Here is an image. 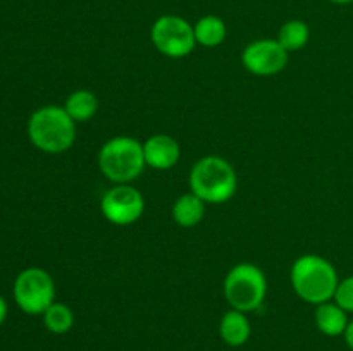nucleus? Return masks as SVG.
<instances>
[{
    "mask_svg": "<svg viewBox=\"0 0 353 351\" xmlns=\"http://www.w3.org/2000/svg\"><path fill=\"white\" fill-rule=\"evenodd\" d=\"M290 281L293 291L302 301L317 306L334 298L340 277L327 258L307 253L293 262Z\"/></svg>",
    "mask_w": 353,
    "mask_h": 351,
    "instance_id": "f257e3e1",
    "label": "nucleus"
},
{
    "mask_svg": "<svg viewBox=\"0 0 353 351\" xmlns=\"http://www.w3.org/2000/svg\"><path fill=\"white\" fill-rule=\"evenodd\" d=\"M26 131L31 145L48 155L64 153L76 141V123L62 105L38 107L28 119Z\"/></svg>",
    "mask_w": 353,
    "mask_h": 351,
    "instance_id": "f03ea898",
    "label": "nucleus"
},
{
    "mask_svg": "<svg viewBox=\"0 0 353 351\" xmlns=\"http://www.w3.org/2000/svg\"><path fill=\"white\" fill-rule=\"evenodd\" d=\"M97 160L102 176L112 184H131L147 167L143 143L128 134L109 138L100 147Z\"/></svg>",
    "mask_w": 353,
    "mask_h": 351,
    "instance_id": "7ed1b4c3",
    "label": "nucleus"
},
{
    "mask_svg": "<svg viewBox=\"0 0 353 351\" xmlns=\"http://www.w3.org/2000/svg\"><path fill=\"white\" fill-rule=\"evenodd\" d=\"M190 191L205 203H226L236 193L238 176L233 165L219 155H205L193 164L188 178Z\"/></svg>",
    "mask_w": 353,
    "mask_h": 351,
    "instance_id": "20e7f679",
    "label": "nucleus"
},
{
    "mask_svg": "<svg viewBox=\"0 0 353 351\" xmlns=\"http://www.w3.org/2000/svg\"><path fill=\"white\" fill-rule=\"evenodd\" d=\"M223 291L231 308L243 313L255 312L261 308L268 296V277L255 264L241 262L228 270Z\"/></svg>",
    "mask_w": 353,
    "mask_h": 351,
    "instance_id": "39448f33",
    "label": "nucleus"
},
{
    "mask_svg": "<svg viewBox=\"0 0 353 351\" xmlns=\"http://www.w3.org/2000/svg\"><path fill=\"white\" fill-rule=\"evenodd\" d=\"M12 296L26 315H43L55 301V282L45 268L28 267L14 279Z\"/></svg>",
    "mask_w": 353,
    "mask_h": 351,
    "instance_id": "423d86ee",
    "label": "nucleus"
},
{
    "mask_svg": "<svg viewBox=\"0 0 353 351\" xmlns=\"http://www.w3.org/2000/svg\"><path fill=\"white\" fill-rule=\"evenodd\" d=\"M150 40L159 54L169 58H183L195 48V31L185 17L164 14L150 28Z\"/></svg>",
    "mask_w": 353,
    "mask_h": 351,
    "instance_id": "0eeeda50",
    "label": "nucleus"
},
{
    "mask_svg": "<svg viewBox=\"0 0 353 351\" xmlns=\"http://www.w3.org/2000/svg\"><path fill=\"white\" fill-rule=\"evenodd\" d=\"M100 212L107 222L126 227L138 222L145 212V198L133 184H114L100 202Z\"/></svg>",
    "mask_w": 353,
    "mask_h": 351,
    "instance_id": "6e6552de",
    "label": "nucleus"
},
{
    "mask_svg": "<svg viewBox=\"0 0 353 351\" xmlns=\"http://www.w3.org/2000/svg\"><path fill=\"white\" fill-rule=\"evenodd\" d=\"M288 52L279 45L278 40L261 38L243 48L241 65L250 74L269 78V76L279 74L288 65Z\"/></svg>",
    "mask_w": 353,
    "mask_h": 351,
    "instance_id": "1a4fd4ad",
    "label": "nucleus"
},
{
    "mask_svg": "<svg viewBox=\"0 0 353 351\" xmlns=\"http://www.w3.org/2000/svg\"><path fill=\"white\" fill-rule=\"evenodd\" d=\"M143 155L147 167L154 171H169L179 162L181 147L171 134L157 133L143 141Z\"/></svg>",
    "mask_w": 353,
    "mask_h": 351,
    "instance_id": "9d476101",
    "label": "nucleus"
},
{
    "mask_svg": "<svg viewBox=\"0 0 353 351\" xmlns=\"http://www.w3.org/2000/svg\"><path fill=\"white\" fill-rule=\"evenodd\" d=\"M252 327L250 320H248L247 313L240 312V310H228L219 322V336L228 346L240 348L247 344L250 339Z\"/></svg>",
    "mask_w": 353,
    "mask_h": 351,
    "instance_id": "9b49d317",
    "label": "nucleus"
},
{
    "mask_svg": "<svg viewBox=\"0 0 353 351\" xmlns=\"http://www.w3.org/2000/svg\"><path fill=\"white\" fill-rule=\"evenodd\" d=\"M314 322L324 336L338 337L343 336L350 320H348V313L336 301H326L316 306Z\"/></svg>",
    "mask_w": 353,
    "mask_h": 351,
    "instance_id": "f8f14e48",
    "label": "nucleus"
},
{
    "mask_svg": "<svg viewBox=\"0 0 353 351\" xmlns=\"http://www.w3.org/2000/svg\"><path fill=\"white\" fill-rule=\"evenodd\" d=\"M205 205L207 203L200 196H196L195 193H185V195L178 196L176 202L172 203V220L181 227L199 226L203 217H205Z\"/></svg>",
    "mask_w": 353,
    "mask_h": 351,
    "instance_id": "ddd939ff",
    "label": "nucleus"
},
{
    "mask_svg": "<svg viewBox=\"0 0 353 351\" xmlns=\"http://www.w3.org/2000/svg\"><path fill=\"white\" fill-rule=\"evenodd\" d=\"M62 107L76 124L88 123L90 119L95 117L97 110H99V98L92 89L79 88L69 93Z\"/></svg>",
    "mask_w": 353,
    "mask_h": 351,
    "instance_id": "4468645a",
    "label": "nucleus"
},
{
    "mask_svg": "<svg viewBox=\"0 0 353 351\" xmlns=\"http://www.w3.org/2000/svg\"><path fill=\"white\" fill-rule=\"evenodd\" d=\"M193 31H195V40L196 45H202V47L214 48L219 47L224 40H226L228 28L226 23L221 19L219 16H203L193 24Z\"/></svg>",
    "mask_w": 353,
    "mask_h": 351,
    "instance_id": "2eb2a0df",
    "label": "nucleus"
},
{
    "mask_svg": "<svg viewBox=\"0 0 353 351\" xmlns=\"http://www.w3.org/2000/svg\"><path fill=\"white\" fill-rule=\"evenodd\" d=\"M276 40L279 41L283 48L286 52H299L309 43L310 40V28L307 26V23L300 19H290L279 28L278 38Z\"/></svg>",
    "mask_w": 353,
    "mask_h": 351,
    "instance_id": "dca6fc26",
    "label": "nucleus"
},
{
    "mask_svg": "<svg viewBox=\"0 0 353 351\" xmlns=\"http://www.w3.org/2000/svg\"><path fill=\"white\" fill-rule=\"evenodd\" d=\"M43 326L52 334H65L74 326V313L65 303L54 301L43 312Z\"/></svg>",
    "mask_w": 353,
    "mask_h": 351,
    "instance_id": "f3484780",
    "label": "nucleus"
},
{
    "mask_svg": "<svg viewBox=\"0 0 353 351\" xmlns=\"http://www.w3.org/2000/svg\"><path fill=\"white\" fill-rule=\"evenodd\" d=\"M333 301H336L347 313H353V275L338 282Z\"/></svg>",
    "mask_w": 353,
    "mask_h": 351,
    "instance_id": "a211bd4d",
    "label": "nucleus"
},
{
    "mask_svg": "<svg viewBox=\"0 0 353 351\" xmlns=\"http://www.w3.org/2000/svg\"><path fill=\"white\" fill-rule=\"evenodd\" d=\"M343 337H345V343H347V346L353 351V320L348 322L347 329H345V332H343Z\"/></svg>",
    "mask_w": 353,
    "mask_h": 351,
    "instance_id": "6ab92c4d",
    "label": "nucleus"
},
{
    "mask_svg": "<svg viewBox=\"0 0 353 351\" xmlns=\"http://www.w3.org/2000/svg\"><path fill=\"white\" fill-rule=\"evenodd\" d=\"M7 312H9V306H7L6 298H3V296L0 295V326H2V323L6 322Z\"/></svg>",
    "mask_w": 353,
    "mask_h": 351,
    "instance_id": "aec40b11",
    "label": "nucleus"
},
{
    "mask_svg": "<svg viewBox=\"0 0 353 351\" xmlns=\"http://www.w3.org/2000/svg\"><path fill=\"white\" fill-rule=\"evenodd\" d=\"M331 3H336V6H347V3H352L353 0H327Z\"/></svg>",
    "mask_w": 353,
    "mask_h": 351,
    "instance_id": "412c9836",
    "label": "nucleus"
}]
</instances>
